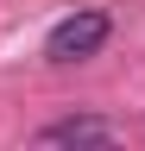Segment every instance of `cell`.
Wrapping results in <instances>:
<instances>
[{"label": "cell", "mask_w": 145, "mask_h": 151, "mask_svg": "<svg viewBox=\"0 0 145 151\" xmlns=\"http://www.w3.org/2000/svg\"><path fill=\"white\" fill-rule=\"evenodd\" d=\"M101 44H107V13L82 6V13H69V19H57V25H50L44 57H50V63H82V57H95Z\"/></svg>", "instance_id": "1"}, {"label": "cell", "mask_w": 145, "mask_h": 151, "mask_svg": "<svg viewBox=\"0 0 145 151\" xmlns=\"http://www.w3.org/2000/svg\"><path fill=\"white\" fill-rule=\"evenodd\" d=\"M50 145L57 151H120V139L101 120H63V126H50Z\"/></svg>", "instance_id": "2"}]
</instances>
